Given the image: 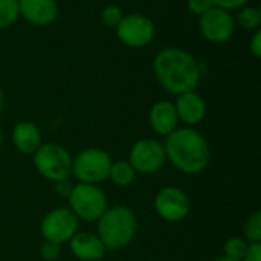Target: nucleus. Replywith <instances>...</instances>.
<instances>
[{"instance_id":"f257e3e1","label":"nucleus","mask_w":261,"mask_h":261,"mask_svg":"<svg viewBox=\"0 0 261 261\" xmlns=\"http://www.w3.org/2000/svg\"><path fill=\"white\" fill-rule=\"evenodd\" d=\"M153 72L159 86L176 96L196 90L202 80L199 61L182 47H164L159 50L153 60Z\"/></svg>"},{"instance_id":"f03ea898","label":"nucleus","mask_w":261,"mask_h":261,"mask_svg":"<svg viewBox=\"0 0 261 261\" xmlns=\"http://www.w3.org/2000/svg\"><path fill=\"white\" fill-rule=\"evenodd\" d=\"M164 148L167 161L190 176L203 173L211 161L210 142L194 127H177L165 138Z\"/></svg>"},{"instance_id":"7c9ffc66","label":"nucleus","mask_w":261,"mask_h":261,"mask_svg":"<svg viewBox=\"0 0 261 261\" xmlns=\"http://www.w3.org/2000/svg\"><path fill=\"white\" fill-rule=\"evenodd\" d=\"M216 261H236V260H231V258H226V257H220V258H217Z\"/></svg>"},{"instance_id":"9d476101","label":"nucleus","mask_w":261,"mask_h":261,"mask_svg":"<svg viewBox=\"0 0 261 261\" xmlns=\"http://www.w3.org/2000/svg\"><path fill=\"white\" fill-rule=\"evenodd\" d=\"M154 211L165 222H182L191 211V200L182 188L168 185L156 193Z\"/></svg>"},{"instance_id":"5701e85b","label":"nucleus","mask_w":261,"mask_h":261,"mask_svg":"<svg viewBox=\"0 0 261 261\" xmlns=\"http://www.w3.org/2000/svg\"><path fill=\"white\" fill-rule=\"evenodd\" d=\"M40 255L44 261H55L60 258L61 255V245L52 243L44 240L43 245L40 246Z\"/></svg>"},{"instance_id":"aec40b11","label":"nucleus","mask_w":261,"mask_h":261,"mask_svg":"<svg viewBox=\"0 0 261 261\" xmlns=\"http://www.w3.org/2000/svg\"><path fill=\"white\" fill-rule=\"evenodd\" d=\"M18 18V0H0V29L12 26Z\"/></svg>"},{"instance_id":"20e7f679","label":"nucleus","mask_w":261,"mask_h":261,"mask_svg":"<svg viewBox=\"0 0 261 261\" xmlns=\"http://www.w3.org/2000/svg\"><path fill=\"white\" fill-rule=\"evenodd\" d=\"M72 159L67 148L55 142H43L32 154L37 173L50 182L64 180L72 176Z\"/></svg>"},{"instance_id":"393cba45","label":"nucleus","mask_w":261,"mask_h":261,"mask_svg":"<svg viewBox=\"0 0 261 261\" xmlns=\"http://www.w3.org/2000/svg\"><path fill=\"white\" fill-rule=\"evenodd\" d=\"M187 5H188V9L197 17H200L202 14H205L208 9L213 8L211 0H187Z\"/></svg>"},{"instance_id":"2eb2a0df","label":"nucleus","mask_w":261,"mask_h":261,"mask_svg":"<svg viewBox=\"0 0 261 261\" xmlns=\"http://www.w3.org/2000/svg\"><path fill=\"white\" fill-rule=\"evenodd\" d=\"M70 252L75 258L81 261H98L104 258L107 249L99 240V237L93 232H76L69 240Z\"/></svg>"},{"instance_id":"cd10ccee","label":"nucleus","mask_w":261,"mask_h":261,"mask_svg":"<svg viewBox=\"0 0 261 261\" xmlns=\"http://www.w3.org/2000/svg\"><path fill=\"white\" fill-rule=\"evenodd\" d=\"M242 261H261V243H249L248 252Z\"/></svg>"},{"instance_id":"0eeeda50","label":"nucleus","mask_w":261,"mask_h":261,"mask_svg":"<svg viewBox=\"0 0 261 261\" xmlns=\"http://www.w3.org/2000/svg\"><path fill=\"white\" fill-rule=\"evenodd\" d=\"M115 31L118 40L124 46L132 49H141L148 46L156 35V26L153 20L139 12L124 14Z\"/></svg>"},{"instance_id":"4468645a","label":"nucleus","mask_w":261,"mask_h":261,"mask_svg":"<svg viewBox=\"0 0 261 261\" xmlns=\"http://www.w3.org/2000/svg\"><path fill=\"white\" fill-rule=\"evenodd\" d=\"M148 122L151 130L162 138H167L179 127V118L173 101L161 99L156 101L148 113Z\"/></svg>"},{"instance_id":"423d86ee","label":"nucleus","mask_w":261,"mask_h":261,"mask_svg":"<svg viewBox=\"0 0 261 261\" xmlns=\"http://www.w3.org/2000/svg\"><path fill=\"white\" fill-rule=\"evenodd\" d=\"M67 200L69 210L78 220L83 222H98V219L109 208L106 193L98 185L92 184L78 182L73 185Z\"/></svg>"},{"instance_id":"9b49d317","label":"nucleus","mask_w":261,"mask_h":261,"mask_svg":"<svg viewBox=\"0 0 261 261\" xmlns=\"http://www.w3.org/2000/svg\"><path fill=\"white\" fill-rule=\"evenodd\" d=\"M199 29L206 41L222 44L232 38L236 32V18L229 11L213 6L199 17Z\"/></svg>"},{"instance_id":"bb28decb","label":"nucleus","mask_w":261,"mask_h":261,"mask_svg":"<svg viewBox=\"0 0 261 261\" xmlns=\"http://www.w3.org/2000/svg\"><path fill=\"white\" fill-rule=\"evenodd\" d=\"M249 52L252 54L254 58H260L261 57V31H254L251 40H249Z\"/></svg>"},{"instance_id":"dca6fc26","label":"nucleus","mask_w":261,"mask_h":261,"mask_svg":"<svg viewBox=\"0 0 261 261\" xmlns=\"http://www.w3.org/2000/svg\"><path fill=\"white\" fill-rule=\"evenodd\" d=\"M11 141L20 153L32 156L43 144V136L37 124L31 121H20L11 132Z\"/></svg>"},{"instance_id":"39448f33","label":"nucleus","mask_w":261,"mask_h":261,"mask_svg":"<svg viewBox=\"0 0 261 261\" xmlns=\"http://www.w3.org/2000/svg\"><path fill=\"white\" fill-rule=\"evenodd\" d=\"M112 164V156L106 150L98 147L84 148L72 159V176L81 184L98 185L109 180Z\"/></svg>"},{"instance_id":"412c9836","label":"nucleus","mask_w":261,"mask_h":261,"mask_svg":"<svg viewBox=\"0 0 261 261\" xmlns=\"http://www.w3.org/2000/svg\"><path fill=\"white\" fill-rule=\"evenodd\" d=\"M243 239L249 243H261V213L254 211L243 225Z\"/></svg>"},{"instance_id":"c756f323","label":"nucleus","mask_w":261,"mask_h":261,"mask_svg":"<svg viewBox=\"0 0 261 261\" xmlns=\"http://www.w3.org/2000/svg\"><path fill=\"white\" fill-rule=\"evenodd\" d=\"M2 144H3V130L0 127V147H2Z\"/></svg>"},{"instance_id":"b1692460","label":"nucleus","mask_w":261,"mask_h":261,"mask_svg":"<svg viewBox=\"0 0 261 261\" xmlns=\"http://www.w3.org/2000/svg\"><path fill=\"white\" fill-rule=\"evenodd\" d=\"M213 6L225 9V11H239L240 8L246 6L249 3V0H211Z\"/></svg>"},{"instance_id":"ddd939ff","label":"nucleus","mask_w":261,"mask_h":261,"mask_svg":"<svg viewBox=\"0 0 261 261\" xmlns=\"http://www.w3.org/2000/svg\"><path fill=\"white\" fill-rule=\"evenodd\" d=\"M174 107L177 112L179 122H184L187 127L199 125L206 116V101L196 90L177 95Z\"/></svg>"},{"instance_id":"6ab92c4d","label":"nucleus","mask_w":261,"mask_h":261,"mask_svg":"<svg viewBox=\"0 0 261 261\" xmlns=\"http://www.w3.org/2000/svg\"><path fill=\"white\" fill-rule=\"evenodd\" d=\"M248 248H249V242H246L243 237H231L223 245V257L242 261L245 254L248 252Z\"/></svg>"},{"instance_id":"6e6552de","label":"nucleus","mask_w":261,"mask_h":261,"mask_svg":"<svg viewBox=\"0 0 261 261\" xmlns=\"http://www.w3.org/2000/svg\"><path fill=\"white\" fill-rule=\"evenodd\" d=\"M78 219L69 210V206H58L50 210L41 220L40 232L44 240L63 245L78 232Z\"/></svg>"},{"instance_id":"c85d7f7f","label":"nucleus","mask_w":261,"mask_h":261,"mask_svg":"<svg viewBox=\"0 0 261 261\" xmlns=\"http://www.w3.org/2000/svg\"><path fill=\"white\" fill-rule=\"evenodd\" d=\"M3 102H5V96H3V90H2V87H0V112H2V109H3Z\"/></svg>"},{"instance_id":"f3484780","label":"nucleus","mask_w":261,"mask_h":261,"mask_svg":"<svg viewBox=\"0 0 261 261\" xmlns=\"http://www.w3.org/2000/svg\"><path fill=\"white\" fill-rule=\"evenodd\" d=\"M136 174H138V173H136L135 168L130 165V162L121 159V161H115V162L112 164L110 173H109V180H110L113 185L119 187V188H127V187H130V185L135 182Z\"/></svg>"},{"instance_id":"a211bd4d","label":"nucleus","mask_w":261,"mask_h":261,"mask_svg":"<svg viewBox=\"0 0 261 261\" xmlns=\"http://www.w3.org/2000/svg\"><path fill=\"white\" fill-rule=\"evenodd\" d=\"M236 24L246 31H258L261 26V11L258 6L246 5L239 9Z\"/></svg>"},{"instance_id":"4be33fe9","label":"nucleus","mask_w":261,"mask_h":261,"mask_svg":"<svg viewBox=\"0 0 261 261\" xmlns=\"http://www.w3.org/2000/svg\"><path fill=\"white\" fill-rule=\"evenodd\" d=\"M122 17H124V12H122V9L118 5H109V6H106L101 11V20H102V23L106 26H109V28H113V29L119 24V21L122 20Z\"/></svg>"},{"instance_id":"7ed1b4c3","label":"nucleus","mask_w":261,"mask_h":261,"mask_svg":"<svg viewBox=\"0 0 261 261\" xmlns=\"http://www.w3.org/2000/svg\"><path fill=\"white\" fill-rule=\"evenodd\" d=\"M138 232L135 211L124 205L107 208L96 222V236L107 251H121L128 246Z\"/></svg>"},{"instance_id":"a878e982","label":"nucleus","mask_w":261,"mask_h":261,"mask_svg":"<svg viewBox=\"0 0 261 261\" xmlns=\"http://www.w3.org/2000/svg\"><path fill=\"white\" fill-rule=\"evenodd\" d=\"M54 185H55L54 191H55V194H57V196H60L61 199H69L70 191H72V188H73V185L69 182V179L54 182Z\"/></svg>"},{"instance_id":"1a4fd4ad","label":"nucleus","mask_w":261,"mask_h":261,"mask_svg":"<svg viewBox=\"0 0 261 261\" xmlns=\"http://www.w3.org/2000/svg\"><path fill=\"white\" fill-rule=\"evenodd\" d=\"M128 162L136 173L141 174L158 173L167 162L164 144L153 138H142L136 141L130 148Z\"/></svg>"},{"instance_id":"f8f14e48","label":"nucleus","mask_w":261,"mask_h":261,"mask_svg":"<svg viewBox=\"0 0 261 261\" xmlns=\"http://www.w3.org/2000/svg\"><path fill=\"white\" fill-rule=\"evenodd\" d=\"M18 12L31 24L46 28L57 21L60 8L57 0H18Z\"/></svg>"}]
</instances>
